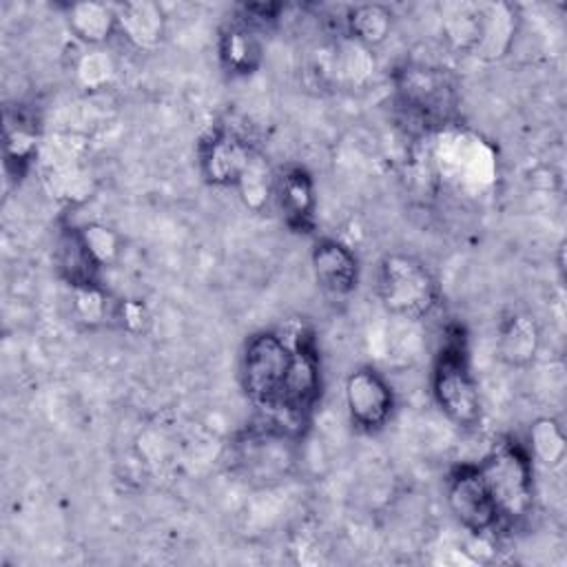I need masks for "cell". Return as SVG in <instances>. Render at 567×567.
<instances>
[{
    "mask_svg": "<svg viewBox=\"0 0 567 567\" xmlns=\"http://www.w3.org/2000/svg\"><path fill=\"white\" fill-rule=\"evenodd\" d=\"M295 363V343L275 330H261L248 337L241 352V385L246 396L277 414L284 401L286 383Z\"/></svg>",
    "mask_w": 567,
    "mask_h": 567,
    "instance_id": "obj_1",
    "label": "cell"
},
{
    "mask_svg": "<svg viewBox=\"0 0 567 567\" xmlns=\"http://www.w3.org/2000/svg\"><path fill=\"white\" fill-rule=\"evenodd\" d=\"M377 297L399 319H425L439 303L441 290L432 270L416 257L392 252L379 261Z\"/></svg>",
    "mask_w": 567,
    "mask_h": 567,
    "instance_id": "obj_2",
    "label": "cell"
},
{
    "mask_svg": "<svg viewBox=\"0 0 567 567\" xmlns=\"http://www.w3.org/2000/svg\"><path fill=\"white\" fill-rule=\"evenodd\" d=\"M432 396L441 412L458 427H476L483 419L478 383L472 374L465 339L458 330L436 354L432 368Z\"/></svg>",
    "mask_w": 567,
    "mask_h": 567,
    "instance_id": "obj_3",
    "label": "cell"
},
{
    "mask_svg": "<svg viewBox=\"0 0 567 567\" xmlns=\"http://www.w3.org/2000/svg\"><path fill=\"white\" fill-rule=\"evenodd\" d=\"M399 106L425 128L447 126L458 111L454 78L430 64H405L394 75Z\"/></svg>",
    "mask_w": 567,
    "mask_h": 567,
    "instance_id": "obj_4",
    "label": "cell"
},
{
    "mask_svg": "<svg viewBox=\"0 0 567 567\" xmlns=\"http://www.w3.org/2000/svg\"><path fill=\"white\" fill-rule=\"evenodd\" d=\"M478 470L489 487L501 520L514 523L529 512L534 498L532 456L518 443H498L483 463H478Z\"/></svg>",
    "mask_w": 567,
    "mask_h": 567,
    "instance_id": "obj_5",
    "label": "cell"
},
{
    "mask_svg": "<svg viewBox=\"0 0 567 567\" xmlns=\"http://www.w3.org/2000/svg\"><path fill=\"white\" fill-rule=\"evenodd\" d=\"M199 168L213 186H235L248 171L257 151L246 135L235 128L217 126L197 146Z\"/></svg>",
    "mask_w": 567,
    "mask_h": 567,
    "instance_id": "obj_6",
    "label": "cell"
},
{
    "mask_svg": "<svg viewBox=\"0 0 567 567\" xmlns=\"http://www.w3.org/2000/svg\"><path fill=\"white\" fill-rule=\"evenodd\" d=\"M447 505L454 518L474 534L492 532L501 518L478 465H461L447 478Z\"/></svg>",
    "mask_w": 567,
    "mask_h": 567,
    "instance_id": "obj_7",
    "label": "cell"
},
{
    "mask_svg": "<svg viewBox=\"0 0 567 567\" xmlns=\"http://www.w3.org/2000/svg\"><path fill=\"white\" fill-rule=\"evenodd\" d=\"M350 421L363 432L381 430L394 408V394L388 381L370 365L352 370L343 385Z\"/></svg>",
    "mask_w": 567,
    "mask_h": 567,
    "instance_id": "obj_8",
    "label": "cell"
},
{
    "mask_svg": "<svg viewBox=\"0 0 567 567\" xmlns=\"http://www.w3.org/2000/svg\"><path fill=\"white\" fill-rule=\"evenodd\" d=\"M292 343H295V363H292L284 401L277 414H284L301 423L319 396L321 372H319V354H317L312 334L306 330H299Z\"/></svg>",
    "mask_w": 567,
    "mask_h": 567,
    "instance_id": "obj_9",
    "label": "cell"
},
{
    "mask_svg": "<svg viewBox=\"0 0 567 567\" xmlns=\"http://www.w3.org/2000/svg\"><path fill=\"white\" fill-rule=\"evenodd\" d=\"M272 197L288 228L295 233H310L315 228L317 195L310 173L301 166H290L275 177Z\"/></svg>",
    "mask_w": 567,
    "mask_h": 567,
    "instance_id": "obj_10",
    "label": "cell"
},
{
    "mask_svg": "<svg viewBox=\"0 0 567 567\" xmlns=\"http://www.w3.org/2000/svg\"><path fill=\"white\" fill-rule=\"evenodd\" d=\"M239 465L246 474L255 478H275L281 476L290 465V447H288V432L277 427L252 430L239 443L237 454Z\"/></svg>",
    "mask_w": 567,
    "mask_h": 567,
    "instance_id": "obj_11",
    "label": "cell"
},
{
    "mask_svg": "<svg viewBox=\"0 0 567 567\" xmlns=\"http://www.w3.org/2000/svg\"><path fill=\"white\" fill-rule=\"evenodd\" d=\"M319 288L332 297L350 295L359 284V261L354 252L337 239H319L310 255Z\"/></svg>",
    "mask_w": 567,
    "mask_h": 567,
    "instance_id": "obj_12",
    "label": "cell"
},
{
    "mask_svg": "<svg viewBox=\"0 0 567 567\" xmlns=\"http://www.w3.org/2000/svg\"><path fill=\"white\" fill-rule=\"evenodd\" d=\"M540 346V330L525 312H509L498 323L496 354L509 368H527Z\"/></svg>",
    "mask_w": 567,
    "mask_h": 567,
    "instance_id": "obj_13",
    "label": "cell"
},
{
    "mask_svg": "<svg viewBox=\"0 0 567 567\" xmlns=\"http://www.w3.org/2000/svg\"><path fill=\"white\" fill-rule=\"evenodd\" d=\"M117 33L140 51H153L164 40V13L155 2L137 0L115 7Z\"/></svg>",
    "mask_w": 567,
    "mask_h": 567,
    "instance_id": "obj_14",
    "label": "cell"
},
{
    "mask_svg": "<svg viewBox=\"0 0 567 567\" xmlns=\"http://www.w3.org/2000/svg\"><path fill=\"white\" fill-rule=\"evenodd\" d=\"M264 60L259 31L235 20L219 33V62L230 75H250Z\"/></svg>",
    "mask_w": 567,
    "mask_h": 567,
    "instance_id": "obj_15",
    "label": "cell"
},
{
    "mask_svg": "<svg viewBox=\"0 0 567 567\" xmlns=\"http://www.w3.org/2000/svg\"><path fill=\"white\" fill-rule=\"evenodd\" d=\"M55 268L71 288L100 286V261L84 244L78 228H69L60 235L55 248Z\"/></svg>",
    "mask_w": 567,
    "mask_h": 567,
    "instance_id": "obj_16",
    "label": "cell"
},
{
    "mask_svg": "<svg viewBox=\"0 0 567 567\" xmlns=\"http://www.w3.org/2000/svg\"><path fill=\"white\" fill-rule=\"evenodd\" d=\"M66 22H69L71 33L89 47L104 44L117 31L115 7H109L102 2L71 4L69 13H66Z\"/></svg>",
    "mask_w": 567,
    "mask_h": 567,
    "instance_id": "obj_17",
    "label": "cell"
},
{
    "mask_svg": "<svg viewBox=\"0 0 567 567\" xmlns=\"http://www.w3.org/2000/svg\"><path fill=\"white\" fill-rule=\"evenodd\" d=\"M392 29V13L383 4H357L346 13V33L357 44L372 49L381 44Z\"/></svg>",
    "mask_w": 567,
    "mask_h": 567,
    "instance_id": "obj_18",
    "label": "cell"
},
{
    "mask_svg": "<svg viewBox=\"0 0 567 567\" xmlns=\"http://www.w3.org/2000/svg\"><path fill=\"white\" fill-rule=\"evenodd\" d=\"M529 456L543 467H558L567 456V441L556 419H536L529 427Z\"/></svg>",
    "mask_w": 567,
    "mask_h": 567,
    "instance_id": "obj_19",
    "label": "cell"
},
{
    "mask_svg": "<svg viewBox=\"0 0 567 567\" xmlns=\"http://www.w3.org/2000/svg\"><path fill=\"white\" fill-rule=\"evenodd\" d=\"M443 29L450 42L463 51H476L481 38V7L456 4L447 11Z\"/></svg>",
    "mask_w": 567,
    "mask_h": 567,
    "instance_id": "obj_20",
    "label": "cell"
},
{
    "mask_svg": "<svg viewBox=\"0 0 567 567\" xmlns=\"http://www.w3.org/2000/svg\"><path fill=\"white\" fill-rule=\"evenodd\" d=\"M84 244L89 246V250L93 252V257L100 261V266L111 264L117 257L120 250V241L115 237L113 230H109L106 226L100 224H89L80 230Z\"/></svg>",
    "mask_w": 567,
    "mask_h": 567,
    "instance_id": "obj_21",
    "label": "cell"
},
{
    "mask_svg": "<svg viewBox=\"0 0 567 567\" xmlns=\"http://www.w3.org/2000/svg\"><path fill=\"white\" fill-rule=\"evenodd\" d=\"M113 319H117L126 330L140 332L142 326L148 321L146 308L137 301H120L113 306Z\"/></svg>",
    "mask_w": 567,
    "mask_h": 567,
    "instance_id": "obj_22",
    "label": "cell"
}]
</instances>
